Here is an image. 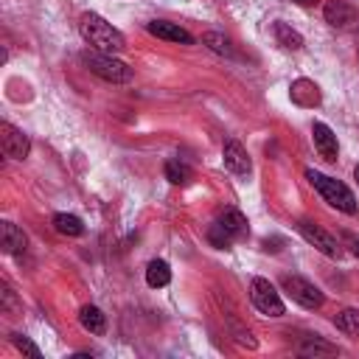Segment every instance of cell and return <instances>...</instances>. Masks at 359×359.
Masks as SVG:
<instances>
[{
    "label": "cell",
    "mask_w": 359,
    "mask_h": 359,
    "mask_svg": "<svg viewBox=\"0 0 359 359\" xmlns=\"http://www.w3.org/2000/svg\"><path fill=\"white\" fill-rule=\"evenodd\" d=\"M79 31H81L84 42H87L90 48H95V50H104V53H121V50L126 48L123 34H121L112 22H107L101 14H95V11L81 14V20H79Z\"/></svg>",
    "instance_id": "cell-1"
},
{
    "label": "cell",
    "mask_w": 359,
    "mask_h": 359,
    "mask_svg": "<svg viewBox=\"0 0 359 359\" xmlns=\"http://www.w3.org/2000/svg\"><path fill=\"white\" fill-rule=\"evenodd\" d=\"M306 180L314 185V191L331 208H337L342 213H356V196L345 182H339V180H334V177H328L323 171H314V168H306Z\"/></svg>",
    "instance_id": "cell-2"
},
{
    "label": "cell",
    "mask_w": 359,
    "mask_h": 359,
    "mask_svg": "<svg viewBox=\"0 0 359 359\" xmlns=\"http://www.w3.org/2000/svg\"><path fill=\"white\" fill-rule=\"evenodd\" d=\"M81 62L87 65L90 73H95L98 79H104L109 84H123V81L132 79L129 65L121 62V59H115V53H104V50L90 48V50H81Z\"/></svg>",
    "instance_id": "cell-3"
},
{
    "label": "cell",
    "mask_w": 359,
    "mask_h": 359,
    "mask_svg": "<svg viewBox=\"0 0 359 359\" xmlns=\"http://www.w3.org/2000/svg\"><path fill=\"white\" fill-rule=\"evenodd\" d=\"M250 300L266 317H283V311H286L280 294L275 292V286L266 278H252V283H250Z\"/></svg>",
    "instance_id": "cell-4"
},
{
    "label": "cell",
    "mask_w": 359,
    "mask_h": 359,
    "mask_svg": "<svg viewBox=\"0 0 359 359\" xmlns=\"http://www.w3.org/2000/svg\"><path fill=\"white\" fill-rule=\"evenodd\" d=\"M280 286H283V292H286L294 303H300L303 309H320V306L325 303L323 292H320L311 280H306V278H300V275H283Z\"/></svg>",
    "instance_id": "cell-5"
},
{
    "label": "cell",
    "mask_w": 359,
    "mask_h": 359,
    "mask_svg": "<svg viewBox=\"0 0 359 359\" xmlns=\"http://www.w3.org/2000/svg\"><path fill=\"white\" fill-rule=\"evenodd\" d=\"M0 146H3V154L11 157V160H25L28 151H31V140L22 129L11 126L8 121L0 123Z\"/></svg>",
    "instance_id": "cell-6"
},
{
    "label": "cell",
    "mask_w": 359,
    "mask_h": 359,
    "mask_svg": "<svg viewBox=\"0 0 359 359\" xmlns=\"http://www.w3.org/2000/svg\"><path fill=\"white\" fill-rule=\"evenodd\" d=\"M297 230H300V236L311 244V247H317L323 255H328V258H339L342 255V250H339V241L331 236V233H325L320 224H311V222H297Z\"/></svg>",
    "instance_id": "cell-7"
},
{
    "label": "cell",
    "mask_w": 359,
    "mask_h": 359,
    "mask_svg": "<svg viewBox=\"0 0 359 359\" xmlns=\"http://www.w3.org/2000/svg\"><path fill=\"white\" fill-rule=\"evenodd\" d=\"M311 140H314V149L320 151V157L323 160H328V163H334L337 160V154H339V146H337V135L331 132V126L328 123H314L311 126Z\"/></svg>",
    "instance_id": "cell-8"
},
{
    "label": "cell",
    "mask_w": 359,
    "mask_h": 359,
    "mask_svg": "<svg viewBox=\"0 0 359 359\" xmlns=\"http://www.w3.org/2000/svg\"><path fill=\"white\" fill-rule=\"evenodd\" d=\"M222 157H224V165H227L233 174H238V177H247V174L252 171L250 154H247V149H244L238 140H227L224 149H222Z\"/></svg>",
    "instance_id": "cell-9"
},
{
    "label": "cell",
    "mask_w": 359,
    "mask_h": 359,
    "mask_svg": "<svg viewBox=\"0 0 359 359\" xmlns=\"http://www.w3.org/2000/svg\"><path fill=\"white\" fill-rule=\"evenodd\" d=\"M146 31L157 39H168V42H180V45H194V36L180 28L177 22H165V20H154V22H146Z\"/></svg>",
    "instance_id": "cell-10"
},
{
    "label": "cell",
    "mask_w": 359,
    "mask_h": 359,
    "mask_svg": "<svg viewBox=\"0 0 359 359\" xmlns=\"http://www.w3.org/2000/svg\"><path fill=\"white\" fill-rule=\"evenodd\" d=\"M323 14H325V22L334 28H351L356 22V11L351 6H345L342 0H328Z\"/></svg>",
    "instance_id": "cell-11"
},
{
    "label": "cell",
    "mask_w": 359,
    "mask_h": 359,
    "mask_svg": "<svg viewBox=\"0 0 359 359\" xmlns=\"http://www.w3.org/2000/svg\"><path fill=\"white\" fill-rule=\"evenodd\" d=\"M0 244H3V252L17 255V252H25L28 238H25V233H22L17 224L3 222V224H0Z\"/></svg>",
    "instance_id": "cell-12"
},
{
    "label": "cell",
    "mask_w": 359,
    "mask_h": 359,
    "mask_svg": "<svg viewBox=\"0 0 359 359\" xmlns=\"http://www.w3.org/2000/svg\"><path fill=\"white\" fill-rule=\"evenodd\" d=\"M289 95H292V101L300 104V107H317V104H320V87H317L314 81H309V79L292 81Z\"/></svg>",
    "instance_id": "cell-13"
},
{
    "label": "cell",
    "mask_w": 359,
    "mask_h": 359,
    "mask_svg": "<svg viewBox=\"0 0 359 359\" xmlns=\"http://www.w3.org/2000/svg\"><path fill=\"white\" fill-rule=\"evenodd\" d=\"M219 224L236 238V241H241V238H247L250 236V224H247V216L241 213V210H224L222 216H219Z\"/></svg>",
    "instance_id": "cell-14"
},
{
    "label": "cell",
    "mask_w": 359,
    "mask_h": 359,
    "mask_svg": "<svg viewBox=\"0 0 359 359\" xmlns=\"http://www.w3.org/2000/svg\"><path fill=\"white\" fill-rule=\"evenodd\" d=\"M79 323H81V328L90 331V334H104V331H107V314H104L98 306H81Z\"/></svg>",
    "instance_id": "cell-15"
},
{
    "label": "cell",
    "mask_w": 359,
    "mask_h": 359,
    "mask_svg": "<svg viewBox=\"0 0 359 359\" xmlns=\"http://www.w3.org/2000/svg\"><path fill=\"white\" fill-rule=\"evenodd\" d=\"M272 31H275V39H278L280 48H286V50H300L303 48V36L292 25H286L283 20H275L272 22Z\"/></svg>",
    "instance_id": "cell-16"
},
{
    "label": "cell",
    "mask_w": 359,
    "mask_h": 359,
    "mask_svg": "<svg viewBox=\"0 0 359 359\" xmlns=\"http://www.w3.org/2000/svg\"><path fill=\"white\" fill-rule=\"evenodd\" d=\"M146 283H149L151 289H163V286H168V283H171V266H168L163 258L149 261V266H146Z\"/></svg>",
    "instance_id": "cell-17"
},
{
    "label": "cell",
    "mask_w": 359,
    "mask_h": 359,
    "mask_svg": "<svg viewBox=\"0 0 359 359\" xmlns=\"http://www.w3.org/2000/svg\"><path fill=\"white\" fill-rule=\"evenodd\" d=\"M53 230L56 233H62V236H70V238H76V236H81L84 233V222L79 219V216H73V213H53Z\"/></svg>",
    "instance_id": "cell-18"
},
{
    "label": "cell",
    "mask_w": 359,
    "mask_h": 359,
    "mask_svg": "<svg viewBox=\"0 0 359 359\" xmlns=\"http://www.w3.org/2000/svg\"><path fill=\"white\" fill-rule=\"evenodd\" d=\"M297 351H300L303 356H334V353H337V345H331V342H325V339H320V337H306Z\"/></svg>",
    "instance_id": "cell-19"
},
{
    "label": "cell",
    "mask_w": 359,
    "mask_h": 359,
    "mask_svg": "<svg viewBox=\"0 0 359 359\" xmlns=\"http://www.w3.org/2000/svg\"><path fill=\"white\" fill-rule=\"evenodd\" d=\"M163 171H165V180L171 185H188L194 180V171L185 163H180V160H165V168Z\"/></svg>",
    "instance_id": "cell-20"
},
{
    "label": "cell",
    "mask_w": 359,
    "mask_h": 359,
    "mask_svg": "<svg viewBox=\"0 0 359 359\" xmlns=\"http://www.w3.org/2000/svg\"><path fill=\"white\" fill-rule=\"evenodd\" d=\"M334 325L351 337H359V309H345L334 317Z\"/></svg>",
    "instance_id": "cell-21"
},
{
    "label": "cell",
    "mask_w": 359,
    "mask_h": 359,
    "mask_svg": "<svg viewBox=\"0 0 359 359\" xmlns=\"http://www.w3.org/2000/svg\"><path fill=\"white\" fill-rule=\"evenodd\" d=\"M202 42H205L213 53H222V56H230V53H233V48H230V42H227V36H224V34H219V31H208V34L202 36Z\"/></svg>",
    "instance_id": "cell-22"
},
{
    "label": "cell",
    "mask_w": 359,
    "mask_h": 359,
    "mask_svg": "<svg viewBox=\"0 0 359 359\" xmlns=\"http://www.w3.org/2000/svg\"><path fill=\"white\" fill-rule=\"evenodd\" d=\"M208 241H210L216 250H227V247H230L236 238H233V236H230V233H227V230H224L219 222H213V224L208 227Z\"/></svg>",
    "instance_id": "cell-23"
},
{
    "label": "cell",
    "mask_w": 359,
    "mask_h": 359,
    "mask_svg": "<svg viewBox=\"0 0 359 359\" xmlns=\"http://www.w3.org/2000/svg\"><path fill=\"white\" fill-rule=\"evenodd\" d=\"M11 342H14V348H17L20 353H25V356H31V359H39V356H42V351H39L28 337H22V334H11Z\"/></svg>",
    "instance_id": "cell-24"
},
{
    "label": "cell",
    "mask_w": 359,
    "mask_h": 359,
    "mask_svg": "<svg viewBox=\"0 0 359 359\" xmlns=\"http://www.w3.org/2000/svg\"><path fill=\"white\" fill-rule=\"evenodd\" d=\"M342 238H345V247L359 258V236H353V233H342Z\"/></svg>",
    "instance_id": "cell-25"
},
{
    "label": "cell",
    "mask_w": 359,
    "mask_h": 359,
    "mask_svg": "<svg viewBox=\"0 0 359 359\" xmlns=\"http://www.w3.org/2000/svg\"><path fill=\"white\" fill-rule=\"evenodd\" d=\"M3 306H6L8 311H11V309H17V306H14V294H11V289H8V286H3Z\"/></svg>",
    "instance_id": "cell-26"
},
{
    "label": "cell",
    "mask_w": 359,
    "mask_h": 359,
    "mask_svg": "<svg viewBox=\"0 0 359 359\" xmlns=\"http://www.w3.org/2000/svg\"><path fill=\"white\" fill-rule=\"evenodd\" d=\"M294 3H300V6H309V3H314V0H294Z\"/></svg>",
    "instance_id": "cell-27"
},
{
    "label": "cell",
    "mask_w": 359,
    "mask_h": 359,
    "mask_svg": "<svg viewBox=\"0 0 359 359\" xmlns=\"http://www.w3.org/2000/svg\"><path fill=\"white\" fill-rule=\"evenodd\" d=\"M353 177H356V182H359V165H356V168H353Z\"/></svg>",
    "instance_id": "cell-28"
}]
</instances>
